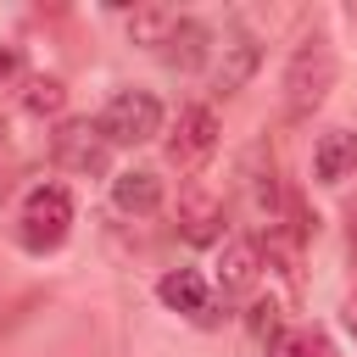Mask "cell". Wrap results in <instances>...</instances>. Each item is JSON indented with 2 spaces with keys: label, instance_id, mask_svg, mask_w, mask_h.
I'll return each mask as SVG.
<instances>
[{
  "label": "cell",
  "instance_id": "cell-13",
  "mask_svg": "<svg viewBox=\"0 0 357 357\" xmlns=\"http://www.w3.org/2000/svg\"><path fill=\"white\" fill-rule=\"evenodd\" d=\"M257 67H262V45H257L251 33H229V39H223V61H218V89H223V95L245 89Z\"/></svg>",
  "mask_w": 357,
  "mask_h": 357
},
{
  "label": "cell",
  "instance_id": "cell-4",
  "mask_svg": "<svg viewBox=\"0 0 357 357\" xmlns=\"http://www.w3.org/2000/svg\"><path fill=\"white\" fill-rule=\"evenodd\" d=\"M17 234H22L28 251H56V245L73 234V195H67L61 184H33L28 201H22Z\"/></svg>",
  "mask_w": 357,
  "mask_h": 357
},
{
  "label": "cell",
  "instance_id": "cell-10",
  "mask_svg": "<svg viewBox=\"0 0 357 357\" xmlns=\"http://www.w3.org/2000/svg\"><path fill=\"white\" fill-rule=\"evenodd\" d=\"M262 279V245L257 240H229L218 257V290L223 296H251Z\"/></svg>",
  "mask_w": 357,
  "mask_h": 357
},
{
  "label": "cell",
  "instance_id": "cell-9",
  "mask_svg": "<svg viewBox=\"0 0 357 357\" xmlns=\"http://www.w3.org/2000/svg\"><path fill=\"white\" fill-rule=\"evenodd\" d=\"M156 56H162V67H173V73H195V67H206V56H212V33H206V22L178 17L173 33L156 45Z\"/></svg>",
  "mask_w": 357,
  "mask_h": 357
},
{
  "label": "cell",
  "instance_id": "cell-17",
  "mask_svg": "<svg viewBox=\"0 0 357 357\" xmlns=\"http://www.w3.org/2000/svg\"><path fill=\"white\" fill-rule=\"evenodd\" d=\"M251 329H257V340H273V335H279V318H273V301H257V307H251Z\"/></svg>",
  "mask_w": 357,
  "mask_h": 357
},
{
  "label": "cell",
  "instance_id": "cell-16",
  "mask_svg": "<svg viewBox=\"0 0 357 357\" xmlns=\"http://www.w3.org/2000/svg\"><path fill=\"white\" fill-rule=\"evenodd\" d=\"M22 73H28V67H22V45H6V39H0V89H17Z\"/></svg>",
  "mask_w": 357,
  "mask_h": 357
},
{
  "label": "cell",
  "instance_id": "cell-15",
  "mask_svg": "<svg viewBox=\"0 0 357 357\" xmlns=\"http://www.w3.org/2000/svg\"><path fill=\"white\" fill-rule=\"evenodd\" d=\"M22 106L33 112V117H56L61 106H67V89H61V78H28V89H22Z\"/></svg>",
  "mask_w": 357,
  "mask_h": 357
},
{
  "label": "cell",
  "instance_id": "cell-12",
  "mask_svg": "<svg viewBox=\"0 0 357 357\" xmlns=\"http://www.w3.org/2000/svg\"><path fill=\"white\" fill-rule=\"evenodd\" d=\"M112 201H117V212H128V218H151V212L162 206V173H151V167L117 173V178H112Z\"/></svg>",
  "mask_w": 357,
  "mask_h": 357
},
{
  "label": "cell",
  "instance_id": "cell-3",
  "mask_svg": "<svg viewBox=\"0 0 357 357\" xmlns=\"http://www.w3.org/2000/svg\"><path fill=\"white\" fill-rule=\"evenodd\" d=\"M95 128L106 134V145H145V139L162 134V100L151 89H117L100 106Z\"/></svg>",
  "mask_w": 357,
  "mask_h": 357
},
{
  "label": "cell",
  "instance_id": "cell-20",
  "mask_svg": "<svg viewBox=\"0 0 357 357\" xmlns=\"http://www.w3.org/2000/svg\"><path fill=\"white\" fill-rule=\"evenodd\" d=\"M307 351H312V357H340V351L329 346V335H312V340H307Z\"/></svg>",
  "mask_w": 357,
  "mask_h": 357
},
{
  "label": "cell",
  "instance_id": "cell-14",
  "mask_svg": "<svg viewBox=\"0 0 357 357\" xmlns=\"http://www.w3.org/2000/svg\"><path fill=\"white\" fill-rule=\"evenodd\" d=\"M173 22H178V11H167V6H139V11L128 17V33H134L139 45H151V50H156V45L173 33Z\"/></svg>",
  "mask_w": 357,
  "mask_h": 357
},
{
  "label": "cell",
  "instance_id": "cell-5",
  "mask_svg": "<svg viewBox=\"0 0 357 357\" xmlns=\"http://www.w3.org/2000/svg\"><path fill=\"white\" fill-rule=\"evenodd\" d=\"M50 162L61 173H78V178H100L112 167V145L106 134L89 123V117H67L56 134H50Z\"/></svg>",
  "mask_w": 357,
  "mask_h": 357
},
{
  "label": "cell",
  "instance_id": "cell-11",
  "mask_svg": "<svg viewBox=\"0 0 357 357\" xmlns=\"http://www.w3.org/2000/svg\"><path fill=\"white\" fill-rule=\"evenodd\" d=\"M312 173H318V184H346V178H357V134H351V128L318 134V145H312Z\"/></svg>",
  "mask_w": 357,
  "mask_h": 357
},
{
  "label": "cell",
  "instance_id": "cell-6",
  "mask_svg": "<svg viewBox=\"0 0 357 357\" xmlns=\"http://www.w3.org/2000/svg\"><path fill=\"white\" fill-rule=\"evenodd\" d=\"M218 112L206 106V100H195V106H184L178 112V123H173V134H167V162L173 167H201L212 151H218Z\"/></svg>",
  "mask_w": 357,
  "mask_h": 357
},
{
  "label": "cell",
  "instance_id": "cell-22",
  "mask_svg": "<svg viewBox=\"0 0 357 357\" xmlns=\"http://www.w3.org/2000/svg\"><path fill=\"white\" fill-rule=\"evenodd\" d=\"M0 151H6V123H0Z\"/></svg>",
  "mask_w": 357,
  "mask_h": 357
},
{
  "label": "cell",
  "instance_id": "cell-8",
  "mask_svg": "<svg viewBox=\"0 0 357 357\" xmlns=\"http://www.w3.org/2000/svg\"><path fill=\"white\" fill-rule=\"evenodd\" d=\"M156 296H162V301H167L173 312L195 318V324H218V301L206 296V279H201L195 268H173V273H162Z\"/></svg>",
  "mask_w": 357,
  "mask_h": 357
},
{
  "label": "cell",
  "instance_id": "cell-21",
  "mask_svg": "<svg viewBox=\"0 0 357 357\" xmlns=\"http://www.w3.org/2000/svg\"><path fill=\"white\" fill-rule=\"evenodd\" d=\"M346 329H351V335H357V296H351V301H346Z\"/></svg>",
  "mask_w": 357,
  "mask_h": 357
},
{
  "label": "cell",
  "instance_id": "cell-1",
  "mask_svg": "<svg viewBox=\"0 0 357 357\" xmlns=\"http://www.w3.org/2000/svg\"><path fill=\"white\" fill-rule=\"evenodd\" d=\"M329 89H335V45L329 33H301L284 61V123H312Z\"/></svg>",
  "mask_w": 357,
  "mask_h": 357
},
{
  "label": "cell",
  "instance_id": "cell-2",
  "mask_svg": "<svg viewBox=\"0 0 357 357\" xmlns=\"http://www.w3.org/2000/svg\"><path fill=\"white\" fill-rule=\"evenodd\" d=\"M234 178H240V195H245V212L257 218V229L273 234V223H279V212H284V190H279V162H273L268 139H251V145L240 151Z\"/></svg>",
  "mask_w": 357,
  "mask_h": 357
},
{
  "label": "cell",
  "instance_id": "cell-19",
  "mask_svg": "<svg viewBox=\"0 0 357 357\" xmlns=\"http://www.w3.org/2000/svg\"><path fill=\"white\" fill-rule=\"evenodd\" d=\"M346 251H351V268H357V201L346 206Z\"/></svg>",
  "mask_w": 357,
  "mask_h": 357
},
{
  "label": "cell",
  "instance_id": "cell-7",
  "mask_svg": "<svg viewBox=\"0 0 357 357\" xmlns=\"http://www.w3.org/2000/svg\"><path fill=\"white\" fill-rule=\"evenodd\" d=\"M223 223H229L223 195H212V190H184V195H178V234H184L190 245L223 240Z\"/></svg>",
  "mask_w": 357,
  "mask_h": 357
},
{
  "label": "cell",
  "instance_id": "cell-18",
  "mask_svg": "<svg viewBox=\"0 0 357 357\" xmlns=\"http://www.w3.org/2000/svg\"><path fill=\"white\" fill-rule=\"evenodd\" d=\"M268 357H307V340H301V335H284V329H279V335L268 340Z\"/></svg>",
  "mask_w": 357,
  "mask_h": 357
}]
</instances>
